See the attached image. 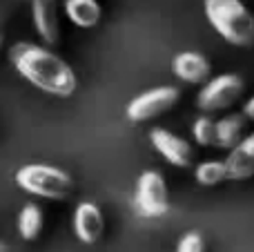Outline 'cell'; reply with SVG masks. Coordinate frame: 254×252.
Returning a JSON list of instances; mask_svg holds the SVG:
<instances>
[{
    "mask_svg": "<svg viewBox=\"0 0 254 252\" xmlns=\"http://www.w3.org/2000/svg\"><path fill=\"white\" fill-rule=\"evenodd\" d=\"M9 61L25 80L40 92L67 98L76 92V74L63 58L34 43H16L9 47Z\"/></svg>",
    "mask_w": 254,
    "mask_h": 252,
    "instance_id": "obj_1",
    "label": "cell"
},
{
    "mask_svg": "<svg viewBox=\"0 0 254 252\" xmlns=\"http://www.w3.org/2000/svg\"><path fill=\"white\" fill-rule=\"evenodd\" d=\"M203 13L212 29L228 45H254V16L243 4V0H203Z\"/></svg>",
    "mask_w": 254,
    "mask_h": 252,
    "instance_id": "obj_2",
    "label": "cell"
},
{
    "mask_svg": "<svg viewBox=\"0 0 254 252\" xmlns=\"http://www.w3.org/2000/svg\"><path fill=\"white\" fill-rule=\"evenodd\" d=\"M16 183L20 190L29 192L34 196L61 201L71 194L74 181L61 168L45 163H27L16 172Z\"/></svg>",
    "mask_w": 254,
    "mask_h": 252,
    "instance_id": "obj_3",
    "label": "cell"
},
{
    "mask_svg": "<svg viewBox=\"0 0 254 252\" xmlns=\"http://www.w3.org/2000/svg\"><path fill=\"white\" fill-rule=\"evenodd\" d=\"M243 92H246V83L239 74H232V71L219 74L203 83L201 92L196 94V107L205 114L232 110L241 101Z\"/></svg>",
    "mask_w": 254,
    "mask_h": 252,
    "instance_id": "obj_4",
    "label": "cell"
},
{
    "mask_svg": "<svg viewBox=\"0 0 254 252\" xmlns=\"http://www.w3.org/2000/svg\"><path fill=\"white\" fill-rule=\"evenodd\" d=\"M134 208L145 219H158L167 214V210H170V192H167V183L161 172L145 170L138 177L134 190Z\"/></svg>",
    "mask_w": 254,
    "mask_h": 252,
    "instance_id": "obj_5",
    "label": "cell"
},
{
    "mask_svg": "<svg viewBox=\"0 0 254 252\" xmlns=\"http://www.w3.org/2000/svg\"><path fill=\"white\" fill-rule=\"evenodd\" d=\"M179 98H181L179 87H174V85H161V87L147 89V92L138 94L136 98H131L125 114L134 123H145V121H152V119L167 114L179 103Z\"/></svg>",
    "mask_w": 254,
    "mask_h": 252,
    "instance_id": "obj_6",
    "label": "cell"
},
{
    "mask_svg": "<svg viewBox=\"0 0 254 252\" xmlns=\"http://www.w3.org/2000/svg\"><path fill=\"white\" fill-rule=\"evenodd\" d=\"M149 143L154 145V150L163 156L170 165L174 168H190L194 163V150L185 138H181L179 134L170 132L165 127H154L149 132Z\"/></svg>",
    "mask_w": 254,
    "mask_h": 252,
    "instance_id": "obj_7",
    "label": "cell"
},
{
    "mask_svg": "<svg viewBox=\"0 0 254 252\" xmlns=\"http://www.w3.org/2000/svg\"><path fill=\"white\" fill-rule=\"evenodd\" d=\"M172 71L188 85H203L210 80L212 65L201 52H179L172 58Z\"/></svg>",
    "mask_w": 254,
    "mask_h": 252,
    "instance_id": "obj_8",
    "label": "cell"
},
{
    "mask_svg": "<svg viewBox=\"0 0 254 252\" xmlns=\"http://www.w3.org/2000/svg\"><path fill=\"white\" fill-rule=\"evenodd\" d=\"M103 230H105V219H103V212L96 203L92 201H83L78 203L74 212V232L78 237V241L83 244H96L101 239Z\"/></svg>",
    "mask_w": 254,
    "mask_h": 252,
    "instance_id": "obj_9",
    "label": "cell"
},
{
    "mask_svg": "<svg viewBox=\"0 0 254 252\" xmlns=\"http://www.w3.org/2000/svg\"><path fill=\"white\" fill-rule=\"evenodd\" d=\"M230 181H248L254 177V132L241 138L239 145H234L225 156Z\"/></svg>",
    "mask_w": 254,
    "mask_h": 252,
    "instance_id": "obj_10",
    "label": "cell"
},
{
    "mask_svg": "<svg viewBox=\"0 0 254 252\" xmlns=\"http://www.w3.org/2000/svg\"><path fill=\"white\" fill-rule=\"evenodd\" d=\"M31 20L38 31V36L49 45L58 43L61 36V27H58L56 9H54L52 0H31Z\"/></svg>",
    "mask_w": 254,
    "mask_h": 252,
    "instance_id": "obj_11",
    "label": "cell"
},
{
    "mask_svg": "<svg viewBox=\"0 0 254 252\" xmlns=\"http://www.w3.org/2000/svg\"><path fill=\"white\" fill-rule=\"evenodd\" d=\"M246 123L248 119L241 114H228L221 121H216V147L221 150H232L234 145L241 143V138L246 136Z\"/></svg>",
    "mask_w": 254,
    "mask_h": 252,
    "instance_id": "obj_12",
    "label": "cell"
},
{
    "mask_svg": "<svg viewBox=\"0 0 254 252\" xmlns=\"http://www.w3.org/2000/svg\"><path fill=\"white\" fill-rule=\"evenodd\" d=\"M65 13L76 27H96L101 20V4L96 0H65Z\"/></svg>",
    "mask_w": 254,
    "mask_h": 252,
    "instance_id": "obj_13",
    "label": "cell"
},
{
    "mask_svg": "<svg viewBox=\"0 0 254 252\" xmlns=\"http://www.w3.org/2000/svg\"><path fill=\"white\" fill-rule=\"evenodd\" d=\"M194 179H196L198 186L203 188H214L221 186L223 181H228V168H225V161L219 159H207L194 168Z\"/></svg>",
    "mask_w": 254,
    "mask_h": 252,
    "instance_id": "obj_14",
    "label": "cell"
},
{
    "mask_svg": "<svg viewBox=\"0 0 254 252\" xmlns=\"http://www.w3.org/2000/svg\"><path fill=\"white\" fill-rule=\"evenodd\" d=\"M43 210L36 203H27L18 214V232L25 241H36L43 230Z\"/></svg>",
    "mask_w": 254,
    "mask_h": 252,
    "instance_id": "obj_15",
    "label": "cell"
},
{
    "mask_svg": "<svg viewBox=\"0 0 254 252\" xmlns=\"http://www.w3.org/2000/svg\"><path fill=\"white\" fill-rule=\"evenodd\" d=\"M192 136L196 145L216 147V121H212L210 116H198L192 125Z\"/></svg>",
    "mask_w": 254,
    "mask_h": 252,
    "instance_id": "obj_16",
    "label": "cell"
},
{
    "mask_svg": "<svg viewBox=\"0 0 254 252\" xmlns=\"http://www.w3.org/2000/svg\"><path fill=\"white\" fill-rule=\"evenodd\" d=\"M176 252H205V239H203L201 232L190 230L179 239Z\"/></svg>",
    "mask_w": 254,
    "mask_h": 252,
    "instance_id": "obj_17",
    "label": "cell"
},
{
    "mask_svg": "<svg viewBox=\"0 0 254 252\" xmlns=\"http://www.w3.org/2000/svg\"><path fill=\"white\" fill-rule=\"evenodd\" d=\"M241 112H243V116H246L248 121H252V123H254V96H252V98H248Z\"/></svg>",
    "mask_w": 254,
    "mask_h": 252,
    "instance_id": "obj_18",
    "label": "cell"
},
{
    "mask_svg": "<svg viewBox=\"0 0 254 252\" xmlns=\"http://www.w3.org/2000/svg\"><path fill=\"white\" fill-rule=\"evenodd\" d=\"M2 250H4V246H2V244H0V252H2Z\"/></svg>",
    "mask_w": 254,
    "mask_h": 252,
    "instance_id": "obj_19",
    "label": "cell"
},
{
    "mask_svg": "<svg viewBox=\"0 0 254 252\" xmlns=\"http://www.w3.org/2000/svg\"><path fill=\"white\" fill-rule=\"evenodd\" d=\"M0 47H2V38H0Z\"/></svg>",
    "mask_w": 254,
    "mask_h": 252,
    "instance_id": "obj_20",
    "label": "cell"
}]
</instances>
